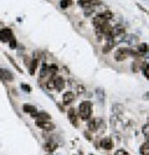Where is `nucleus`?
<instances>
[{"instance_id": "nucleus-33", "label": "nucleus", "mask_w": 149, "mask_h": 155, "mask_svg": "<svg viewBox=\"0 0 149 155\" xmlns=\"http://www.w3.org/2000/svg\"><path fill=\"white\" fill-rule=\"evenodd\" d=\"M90 155H93V154H90Z\"/></svg>"}, {"instance_id": "nucleus-8", "label": "nucleus", "mask_w": 149, "mask_h": 155, "mask_svg": "<svg viewBox=\"0 0 149 155\" xmlns=\"http://www.w3.org/2000/svg\"><path fill=\"white\" fill-rule=\"evenodd\" d=\"M99 145H101L102 149H106V150H111L112 148H113V141H112V139L109 137H104L101 143H99Z\"/></svg>"}, {"instance_id": "nucleus-4", "label": "nucleus", "mask_w": 149, "mask_h": 155, "mask_svg": "<svg viewBox=\"0 0 149 155\" xmlns=\"http://www.w3.org/2000/svg\"><path fill=\"white\" fill-rule=\"evenodd\" d=\"M101 124H103L102 119H99V118H94V119H91L88 122V129H90V132H97L98 130V128H101Z\"/></svg>"}, {"instance_id": "nucleus-31", "label": "nucleus", "mask_w": 149, "mask_h": 155, "mask_svg": "<svg viewBox=\"0 0 149 155\" xmlns=\"http://www.w3.org/2000/svg\"><path fill=\"white\" fill-rule=\"evenodd\" d=\"M129 37H131V38H133V36H129ZM134 38H137V37L134 36ZM124 41H127V42H131V44H132V42H135L137 40H129V38H124Z\"/></svg>"}, {"instance_id": "nucleus-15", "label": "nucleus", "mask_w": 149, "mask_h": 155, "mask_svg": "<svg viewBox=\"0 0 149 155\" xmlns=\"http://www.w3.org/2000/svg\"><path fill=\"white\" fill-rule=\"evenodd\" d=\"M135 51H137V52H138V54L142 56V55H144V54H147V52H148L149 48H148V45H147V44H141L138 47L135 48Z\"/></svg>"}, {"instance_id": "nucleus-9", "label": "nucleus", "mask_w": 149, "mask_h": 155, "mask_svg": "<svg viewBox=\"0 0 149 155\" xmlns=\"http://www.w3.org/2000/svg\"><path fill=\"white\" fill-rule=\"evenodd\" d=\"M31 117L36 120H50L51 115H50L48 113H46V112H36L35 114L31 115Z\"/></svg>"}, {"instance_id": "nucleus-32", "label": "nucleus", "mask_w": 149, "mask_h": 155, "mask_svg": "<svg viewBox=\"0 0 149 155\" xmlns=\"http://www.w3.org/2000/svg\"><path fill=\"white\" fill-rule=\"evenodd\" d=\"M83 91H84V87H83V86H78V87H77V92H78V93H82Z\"/></svg>"}, {"instance_id": "nucleus-5", "label": "nucleus", "mask_w": 149, "mask_h": 155, "mask_svg": "<svg viewBox=\"0 0 149 155\" xmlns=\"http://www.w3.org/2000/svg\"><path fill=\"white\" fill-rule=\"evenodd\" d=\"M36 125L40 129H44V130H54L55 129V124L48 120H36Z\"/></svg>"}, {"instance_id": "nucleus-25", "label": "nucleus", "mask_w": 149, "mask_h": 155, "mask_svg": "<svg viewBox=\"0 0 149 155\" xmlns=\"http://www.w3.org/2000/svg\"><path fill=\"white\" fill-rule=\"evenodd\" d=\"M47 73H50V72H48V66H47L46 63H44V64H42V70H41V74H40V77L42 78L44 74H47Z\"/></svg>"}, {"instance_id": "nucleus-19", "label": "nucleus", "mask_w": 149, "mask_h": 155, "mask_svg": "<svg viewBox=\"0 0 149 155\" xmlns=\"http://www.w3.org/2000/svg\"><path fill=\"white\" fill-rule=\"evenodd\" d=\"M36 67H37V58H32L31 61V64H30V74H35V71H36Z\"/></svg>"}, {"instance_id": "nucleus-17", "label": "nucleus", "mask_w": 149, "mask_h": 155, "mask_svg": "<svg viewBox=\"0 0 149 155\" xmlns=\"http://www.w3.org/2000/svg\"><path fill=\"white\" fill-rule=\"evenodd\" d=\"M22 109H24V112H26V113H30L31 115H32V114H35V113L37 112V109H36V108H35L34 106H31V104H24Z\"/></svg>"}, {"instance_id": "nucleus-21", "label": "nucleus", "mask_w": 149, "mask_h": 155, "mask_svg": "<svg viewBox=\"0 0 149 155\" xmlns=\"http://www.w3.org/2000/svg\"><path fill=\"white\" fill-rule=\"evenodd\" d=\"M46 88L47 89H55V82H54V76L46 82Z\"/></svg>"}, {"instance_id": "nucleus-27", "label": "nucleus", "mask_w": 149, "mask_h": 155, "mask_svg": "<svg viewBox=\"0 0 149 155\" xmlns=\"http://www.w3.org/2000/svg\"><path fill=\"white\" fill-rule=\"evenodd\" d=\"M143 72H144V74H145V77L149 80V63L148 64H145L144 66V70H143Z\"/></svg>"}, {"instance_id": "nucleus-22", "label": "nucleus", "mask_w": 149, "mask_h": 155, "mask_svg": "<svg viewBox=\"0 0 149 155\" xmlns=\"http://www.w3.org/2000/svg\"><path fill=\"white\" fill-rule=\"evenodd\" d=\"M57 71H58L57 64H55V63H54V64H50V66H48V72H50V74H52V76H54Z\"/></svg>"}, {"instance_id": "nucleus-18", "label": "nucleus", "mask_w": 149, "mask_h": 155, "mask_svg": "<svg viewBox=\"0 0 149 155\" xmlns=\"http://www.w3.org/2000/svg\"><path fill=\"white\" fill-rule=\"evenodd\" d=\"M139 151L142 155H149V141H145L144 144H142Z\"/></svg>"}, {"instance_id": "nucleus-13", "label": "nucleus", "mask_w": 149, "mask_h": 155, "mask_svg": "<svg viewBox=\"0 0 149 155\" xmlns=\"http://www.w3.org/2000/svg\"><path fill=\"white\" fill-rule=\"evenodd\" d=\"M44 149H45L47 153H52V151H55V150L57 149V144L55 143V141H52V140H48L47 143H45Z\"/></svg>"}, {"instance_id": "nucleus-29", "label": "nucleus", "mask_w": 149, "mask_h": 155, "mask_svg": "<svg viewBox=\"0 0 149 155\" xmlns=\"http://www.w3.org/2000/svg\"><path fill=\"white\" fill-rule=\"evenodd\" d=\"M21 88L24 89V91H26V92H31V87L29 84H25V83H21Z\"/></svg>"}, {"instance_id": "nucleus-24", "label": "nucleus", "mask_w": 149, "mask_h": 155, "mask_svg": "<svg viewBox=\"0 0 149 155\" xmlns=\"http://www.w3.org/2000/svg\"><path fill=\"white\" fill-rule=\"evenodd\" d=\"M96 93H97V97H98L99 101H103L104 99V92L102 91L101 88H97L96 89Z\"/></svg>"}, {"instance_id": "nucleus-1", "label": "nucleus", "mask_w": 149, "mask_h": 155, "mask_svg": "<svg viewBox=\"0 0 149 155\" xmlns=\"http://www.w3.org/2000/svg\"><path fill=\"white\" fill-rule=\"evenodd\" d=\"M78 114H80L81 119L88 120L91 118V114H92V103L90 101L82 102L80 104V107H78Z\"/></svg>"}, {"instance_id": "nucleus-12", "label": "nucleus", "mask_w": 149, "mask_h": 155, "mask_svg": "<svg viewBox=\"0 0 149 155\" xmlns=\"http://www.w3.org/2000/svg\"><path fill=\"white\" fill-rule=\"evenodd\" d=\"M94 4H99V0H78V5L84 9L91 8Z\"/></svg>"}, {"instance_id": "nucleus-6", "label": "nucleus", "mask_w": 149, "mask_h": 155, "mask_svg": "<svg viewBox=\"0 0 149 155\" xmlns=\"http://www.w3.org/2000/svg\"><path fill=\"white\" fill-rule=\"evenodd\" d=\"M124 34V28L122 25H117V26H112V30H111V34H109V37L108 38H114L117 36H121Z\"/></svg>"}, {"instance_id": "nucleus-3", "label": "nucleus", "mask_w": 149, "mask_h": 155, "mask_svg": "<svg viewBox=\"0 0 149 155\" xmlns=\"http://www.w3.org/2000/svg\"><path fill=\"white\" fill-rule=\"evenodd\" d=\"M12 37H14V35L9 28H4L3 30H0V41L2 42H9Z\"/></svg>"}, {"instance_id": "nucleus-20", "label": "nucleus", "mask_w": 149, "mask_h": 155, "mask_svg": "<svg viewBox=\"0 0 149 155\" xmlns=\"http://www.w3.org/2000/svg\"><path fill=\"white\" fill-rule=\"evenodd\" d=\"M71 5H72V0H61V2H60L61 9H67Z\"/></svg>"}, {"instance_id": "nucleus-16", "label": "nucleus", "mask_w": 149, "mask_h": 155, "mask_svg": "<svg viewBox=\"0 0 149 155\" xmlns=\"http://www.w3.org/2000/svg\"><path fill=\"white\" fill-rule=\"evenodd\" d=\"M98 18H101V19H104V20H111L112 18H113V14H112V12L109 11V10H106L104 12H101V14H98L97 15Z\"/></svg>"}, {"instance_id": "nucleus-11", "label": "nucleus", "mask_w": 149, "mask_h": 155, "mask_svg": "<svg viewBox=\"0 0 149 155\" xmlns=\"http://www.w3.org/2000/svg\"><path fill=\"white\" fill-rule=\"evenodd\" d=\"M0 77L4 80V81H8V82H11L12 80H14V76H12V73L5 68H2L0 70Z\"/></svg>"}, {"instance_id": "nucleus-7", "label": "nucleus", "mask_w": 149, "mask_h": 155, "mask_svg": "<svg viewBox=\"0 0 149 155\" xmlns=\"http://www.w3.org/2000/svg\"><path fill=\"white\" fill-rule=\"evenodd\" d=\"M54 82H55V88L57 91H62V89L65 88L66 82L61 76H54Z\"/></svg>"}, {"instance_id": "nucleus-10", "label": "nucleus", "mask_w": 149, "mask_h": 155, "mask_svg": "<svg viewBox=\"0 0 149 155\" xmlns=\"http://www.w3.org/2000/svg\"><path fill=\"white\" fill-rule=\"evenodd\" d=\"M68 119H70V122H71L72 125H74V127L78 125V115H77L76 110H74L73 108H71L68 110Z\"/></svg>"}, {"instance_id": "nucleus-14", "label": "nucleus", "mask_w": 149, "mask_h": 155, "mask_svg": "<svg viewBox=\"0 0 149 155\" xmlns=\"http://www.w3.org/2000/svg\"><path fill=\"white\" fill-rule=\"evenodd\" d=\"M73 101H74V94H73L72 92H66V93L64 94V99H62V102H64L65 106L71 104Z\"/></svg>"}, {"instance_id": "nucleus-28", "label": "nucleus", "mask_w": 149, "mask_h": 155, "mask_svg": "<svg viewBox=\"0 0 149 155\" xmlns=\"http://www.w3.org/2000/svg\"><path fill=\"white\" fill-rule=\"evenodd\" d=\"M9 45H10L11 48H15L16 47V40H15V37H12L11 40L9 41Z\"/></svg>"}, {"instance_id": "nucleus-23", "label": "nucleus", "mask_w": 149, "mask_h": 155, "mask_svg": "<svg viewBox=\"0 0 149 155\" xmlns=\"http://www.w3.org/2000/svg\"><path fill=\"white\" fill-rule=\"evenodd\" d=\"M6 57H8V58H9V61H10L11 63H12V66H14V67L16 68V71H18L19 73H22V70H21V68L19 67V64H18V63H16V62H15L14 60H12V58H11V57H10L9 55H6Z\"/></svg>"}, {"instance_id": "nucleus-30", "label": "nucleus", "mask_w": 149, "mask_h": 155, "mask_svg": "<svg viewBox=\"0 0 149 155\" xmlns=\"http://www.w3.org/2000/svg\"><path fill=\"white\" fill-rule=\"evenodd\" d=\"M114 155H129V154H128L126 150H124V149H119V150H117V151H116V154H114Z\"/></svg>"}, {"instance_id": "nucleus-2", "label": "nucleus", "mask_w": 149, "mask_h": 155, "mask_svg": "<svg viewBox=\"0 0 149 155\" xmlns=\"http://www.w3.org/2000/svg\"><path fill=\"white\" fill-rule=\"evenodd\" d=\"M128 56H129V48H118L114 52V60L118 62L124 61Z\"/></svg>"}, {"instance_id": "nucleus-26", "label": "nucleus", "mask_w": 149, "mask_h": 155, "mask_svg": "<svg viewBox=\"0 0 149 155\" xmlns=\"http://www.w3.org/2000/svg\"><path fill=\"white\" fill-rule=\"evenodd\" d=\"M142 132H143V134L149 139V123L148 124H145L144 127H143V129H142ZM149 141V140H148Z\"/></svg>"}]
</instances>
